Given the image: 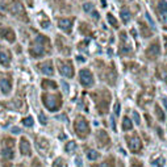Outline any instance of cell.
<instances>
[{"label": "cell", "instance_id": "cell-5", "mask_svg": "<svg viewBox=\"0 0 167 167\" xmlns=\"http://www.w3.org/2000/svg\"><path fill=\"white\" fill-rule=\"evenodd\" d=\"M79 80L84 87H92L95 80H93V75L90 70L87 69H82L79 71Z\"/></svg>", "mask_w": 167, "mask_h": 167}, {"label": "cell", "instance_id": "cell-9", "mask_svg": "<svg viewBox=\"0 0 167 167\" xmlns=\"http://www.w3.org/2000/svg\"><path fill=\"white\" fill-rule=\"evenodd\" d=\"M156 9H158L159 19L163 24H167V1L166 0H158L156 1Z\"/></svg>", "mask_w": 167, "mask_h": 167}, {"label": "cell", "instance_id": "cell-26", "mask_svg": "<svg viewBox=\"0 0 167 167\" xmlns=\"http://www.w3.org/2000/svg\"><path fill=\"white\" fill-rule=\"evenodd\" d=\"M107 20H108V22H109V24H111L113 28H119V22H117L116 17H114L112 13H108V15H107Z\"/></svg>", "mask_w": 167, "mask_h": 167}, {"label": "cell", "instance_id": "cell-29", "mask_svg": "<svg viewBox=\"0 0 167 167\" xmlns=\"http://www.w3.org/2000/svg\"><path fill=\"white\" fill-rule=\"evenodd\" d=\"M153 166L154 167H163L164 166V158H158V159H155V161L153 162Z\"/></svg>", "mask_w": 167, "mask_h": 167}, {"label": "cell", "instance_id": "cell-31", "mask_svg": "<svg viewBox=\"0 0 167 167\" xmlns=\"http://www.w3.org/2000/svg\"><path fill=\"white\" fill-rule=\"evenodd\" d=\"M83 8H84V11H86V12L91 13V12L93 11V4H92V3H86L84 6H83Z\"/></svg>", "mask_w": 167, "mask_h": 167}, {"label": "cell", "instance_id": "cell-25", "mask_svg": "<svg viewBox=\"0 0 167 167\" xmlns=\"http://www.w3.org/2000/svg\"><path fill=\"white\" fill-rule=\"evenodd\" d=\"M57 83L53 80H42V88H51V90H57Z\"/></svg>", "mask_w": 167, "mask_h": 167}, {"label": "cell", "instance_id": "cell-7", "mask_svg": "<svg viewBox=\"0 0 167 167\" xmlns=\"http://www.w3.org/2000/svg\"><path fill=\"white\" fill-rule=\"evenodd\" d=\"M126 143L132 153H138V151H141V149H142L141 138L138 137L137 134H133L132 137H126Z\"/></svg>", "mask_w": 167, "mask_h": 167}, {"label": "cell", "instance_id": "cell-34", "mask_svg": "<svg viewBox=\"0 0 167 167\" xmlns=\"http://www.w3.org/2000/svg\"><path fill=\"white\" fill-rule=\"evenodd\" d=\"M133 119H134V121H135V124H138L140 125V122H141V119H140V116H138V113L137 112H133Z\"/></svg>", "mask_w": 167, "mask_h": 167}, {"label": "cell", "instance_id": "cell-23", "mask_svg": "<svg viewBox=\"0 0 167 167\" xmlns=\"http://www.w3.org/2000/svg\"><path fill=\"white\" fill-rule=\"evenodd\" d=\"M65 150H66V153H74L75 150H76V142H74V141H70V142L66 143V146H65Z\"/></svg>", "mask_w": 167, "mask_h": 167}, {"label": "cell", "instance_id": "cell-35", "mask_svg": "<svg viewBox=\"0 0 167 167\" xmlns=\"http://www.w3.org/2000/svg\"><path fill=\"white\" fill-rule=\"evenodd\" d=\"M40 122L42 125H46V122H48V120H46V116L44 113H40Z\"/></svg>", "mask_w": 167, "mask_h": 167}, {"label": "cell", "instance_id": "cell-19", "mask_svg": "<svg viewBox=\"0 0 167 167\" xmlns=\"http://www.w3.org/2000/svg\"><path fill=\"white\" fill-rule=\"evenodd\" d=\"M120 16H121L122 21L125 22V24H128L130 20V17H132V15H130V11L126 8V7H122L121 8V12H120Z\"/></svg>", "mask_w": 167, "mask_h": 167}, {"label": "cell", "instance_id": "cell-11", "mask_svg": "<svg viewBox=\"0 0 167 167\" xmlns=\"http://www.w3.org/2000/svg\"><path fill=\"white\" fill-rule=\"evenodd\" d=\"M9 63H11V53L3 46H0V65L8 67Z\"/></svg>", "mask_w": 167, "mask_h": 167}, {"label": "cell", "instance_id": "cell-30", "mask_svg": "<svg viewBox=\"0 0 167 167\" xmlns=\"http://www.w3.org/2000/svg\"><path fill=\"white\" fill-rule=\"evenodd\" d=\"M22 124L25 125V126H33V124H34V120H33V117H27V119L22 120Z\"/></svg>", "mask_w": 167, "mask_h": 167}, {"label": "cell", "instance_id": "cell-24", "mask_svg": "<svg viewBox=\"0 0 167 167\" xmlns=\"http://www.w3.org/2000/svg\"><path fill=\"white\" fill-rule=\"evenodd\" d=\"M138 24H140V29H141V33H142L143 37H149V36H151L150 29H147V28H146L145 22H143V21H140Z\"/></svg>", "mask_w": 167, "mask_h": 167}, {"label": "cell", "instance_id": "cell-13", "mask_svg": "<svg viewBox=\"0 0 167 167\" xmlns=\"http://www.w3.org/2000/svg\"><path fill=\"white\" fill-rule=\"evenodd\" d=\"M96 141H98V143L100 146H107V145H109V142H111L108 134H107L104 130H99L98 132V134H96Z\"/></svg>", "mask_w": 167, "mask_h": 167}, {"label": "cell", "instance_id": "cell-17", "mask_svg": "<svg viewBox=\"0 0 167 167\" xmlns=\"http://www.w3.org/2000/svg\"><path fill=\"white\" fill-rule=\"evenodd\" d=\"M40 69L45 75L54 74V69H53V65H51V61H46V62H44V63H41Z\"/></svg>", "mask_w": 167, "mask_h": 167}, {"label": "cell", "instance_id": "cell-27", "mask_svg": "<svg viewBox=\"0 0 167 167\" xmlns=\"http://www.w3.org/2000/svg\"><path fill=\"white\" fill-rule=\"evenodd\" d=\"M37 143H38V147L41 149V150H48L49 147V142L45 140V138H40V140H37Z\"/></svg>", "mask_w": 167, "mask_h": 167}, {"label": "cell", "instance_id": "cell-42", "mask_svg": "<svg viewBox=\"0 0 167 167\" xmlns=\"http://www.w3.org/2000/svg\"><path fill=\"white\" fill-rule=\"evenodd\" d=\"M164 42H166V54H167V37H164Z\"/></svg>", "mask_w": 167, "mask_h": 167}, {"label": "cell", "instance_id": "cell-2", "mask_svg": "<svg viewBox=\"0 0 167 167\" xmlns=\"http://www.w3.org/2000/svg\"><path fill=\"white\" fill-rule=\"evenodd\" d=\"M42 101L45 107L50 112H57L62 105V98L61 95H49V93H44Z\"/></svg>", "mask_w": 167, "mask_h": 167}, {"label": "cell", "instance_id": "cell-39", "mask_svg": "<svg viewBox=\"0 0 167 167\" xmlns=\"http://www.w3.org/2000/svg\"><path fill=\"white\" fill-rule=\"evenodd\" d=\"M12 132H13V133H16V134H17V133H20V132H21V130H20V129H17V128H13V129H12Z\"/></svg>", "mask_w": 167, "mask_h": 167}, {"label": "cell", "instance_id": "cell-8", "mask_svg": "<svg viewBox=\"0 0 167 167\" xmlns=\"http://www.w3.org/2000/svg\"><path fill=\"white\" fill-rule=\"evenodd\" d=\"M146 57H147L149 59H156L159 57V54H161V46H159V42L158 41H154L153 44H150V46H149L147 49H146Z\"/></svg>", "mask_w": 167, "mask_h": 167}, {"label": "cell", "instance_id": "cell-4", "mask_svg": "<svg viewBox=\"0 0 167 167\" xmlns=\"http://www.w3.org/2000/svg\"><path fill=\"white\" fill-rule=\"evenodd\" d=\"M92 98L96 100V105H98L96 108L99 109V112L100 113H105V111L108 109L109 101H111V93L104 91V96H100L96 92V93H92Z\"/></svg>", "mask_w": 167, "mask_h": 167}, {"label": "cell", "instance_id": "cell-28", "mask_svg": "<svg viewBox=\"0 0 167 167\" xmlns=\"http://www.w3.org/2000/svg\"><path fill=\"white\" fill-rule=\"evenodd\" d=\"M155 113H156V116H158V119L161 120V121H164L166 116H164V113L162 112V109L159 108V105H155Z\"/></svg>", "mask_w": 167, "mask_h": 167}, {"label": "cell", "instance_id": "cell-16", "mask_svg": "<svg viewBox=\"0 0 167 167\" xmlns=\"http://www.w3.org/2000/svg\"><path fill=\"white\" fill-rule=\"evenodd\" d=\"M13 142L9 143V146L7 147V146H4V149L1 150V155H3L4 159H13L15 156V153H13Z\"/></svg>", "mask_w": 167, "mask_h": 167}, {"label": "cell", "instance_id": "cell-41", "mask_svg": "<svg viewBox=\"0 0 167 167\" xmlns=\"http://www.w3.org/2000/svg\"><path fill=\"white\" fill-rule=\"evenodd\" d=\"M132 167H142V166H141V164H138V163H133Z\"/></svg>", "mask_w": 167, "mask_h": 167}, {"label": "cell", "instance_id": "cell-18", "mask_svg": "<svg viewBox=\"0 0 167 167\" xmlns=\"http://www.w3.org/2000/svg\"><path fill=\"white\" fill-rule=\"evenodd\" d=\"M11 82H9L8 79H1L0 80V90H1V92L4 93V95H7V93L11 92Z\"/></svg>", "mask_w": 167, "mask_h": 167}, {"label": "cell", "instance_id": "cell-20", "mask_svg": "<svg viewBox=\"0 0 167 167\" xmlns=\"http://www.w3.org/2000/svg\"><path fill=\"white\" fill-rule=\"evenodd\" d=\"M3 37L6 38V40H8L9 42H13L15 38H16V36H15L13 30L12 29H4L3 30Z\"/></svg>", "mask_w": 167, "mask_h": 167}, {"label": "cell", "instance_id": "cell-10", "mask_svg": "<svg viewBox=\"0 0 167 167\" xmlns=\"http://www.w3.org/2000/svg\"><path fill=\"white\" fill-rule=\"evenodd\" d=\"M121 46H120V53L121 55H128L129 53H132V46L129 45V42L126 41V33L121 32Z\"/></svg>", "mask_w": 167, "mask_h": 167}, {"label": "cell", "instance_id": "cell-37", "mask_svg": "<svg viewBox=\"0 0 167 167\" xmlns=\"http://www.w3.org/2000/svg\"><path fill=\"white\" fill-rule=\"evenodd\" d=\"M62 86H63V90H65V92H69V84H67L66 82H62Z\"/></svg>", "mask_w": 167, "mask_h": 167}, {"label": "cell", "instance_id": "cell-21", "mask_svg": "<svg viewBox=\"0 0 167 167\" xmlns=\"http://www.w3.org/2000/svg\"><path fill=\"white\" fill-rule=\"evenodd\" d=\"M87 158L90 159V161H96V159L100 158V153H98L96 150H92V149H90V150L87 151Z\"/></svg>", "mask_w": 167, "mask_h": 167}, {"label": "cell", "instance_id": "cell-14", "mask_svg": "<svg viewBox=\"0 0 167 167\" xmlns=\"http://www.w3.org/2000/svg\"><path fill=\"white\" fill-rule=\"evenodd\" d=\"M58 27L61 28L62 30L70 33L72 28V20L71 19H59L58 20Z\"/></svg>", "mask_w": 167, "mask_h": 167}, {"label": "cell", "instance_id": "cell-36", "mask_svg": "<svg viewBox=\"0 0 167 167\" xmlns=\"http://www.w3.org/2000/svg\"><path fill=\"white\" fill-rule=\"evenodd\" d=\"M120 111H121V104H120L119 101H117V103L114 104V113L119 114V113H120Z\"/></svg>", "mask_w": 167, "mask_h": 167}, {"label": "cell", "instance_id": "cell-43", "mask_svg": "<svg viewBox=\"0 0 167 167\" xmlns=\"http://www.w3.org/2000/svg\"><path fill=\"white\" fill-rule=\"evenodd\" d=\"M101 6L105 7V0H101Z\"/></svg>", "mask_w": 167, "mask_h": 167}, {"label": "cell", "instance_id": "cell-40", "mask_svg": "<svg viewBox=\"0 0 167 167\" xmlns=\"http://www.w3.org/2000/svg\"><path fill=\"white\" fill-rule=\"evenodd\" d=\"M98 167H111V166H108V163H101V164H99Z\"/></svg>", "mask_w": 167, "mask_h": 167}, {"label": "cell", "instance_id": "cell-15", "mask_svg": "<svg viewBox=\"0 0 167 167\" xmlns=\"http://www.w3.org/2000/svg\"><path fill=\"white\" fill-rule=\"evenodd\" d=\"M9 11L13 15H21V13H24V7L19 1H13V3L9 4Z\"/></svg>", "mask_w": 167, "mask_h": 167}, {"label": "cell", "instance_id": "cell-38", "mask_svg": "<svg viewBox=\"0 0 167 167\" xmlns=\"http://www.w3.org/2000/svg\"><path fill=\"white\" fill-rule=\"evenodd\" d=\"M75 163H76L78 166H82V161H80V158H78L76 161H75Z\"/></svg>", "mask_w": 167, "mask_h": 167}, {"label": "cell", "instance_id": "cell-12", "mask_svg": "<svg viewBox=\"0 0 167 167\" xmlns=\"http://www.w3.org/2000/svg\"><path fill=\"white\" fill-rule=\"evenodd\" d=\"M20 151H21L22 155H30V154H32L30 143L25 137H22L21 140H20Z\"/></svg>", "mask_w": 167, "mask_h": 167}, {"label": "cell", "instance_id": "cell-33", "mask_svg": "<svg viewBox=\"0 0 167 167\" xmlns=\"http://www.w3.org/2000/svg\"><path fill=\"white\" fill-rule=\"evenodd\" d=\"M145 17H146V19H147L149 24L151 25V28H153V29H154V28H155V25H154V21H153V19H151V17H150V15H149L147 12H146V13H145Z\"/></svg>", "mask_w": 167, "mask_h": 167}, {"label": "cell", "instance_id": "cell-32", "mask_svg": "<svg viewBox=\"0 0 167 167\" xmlns=\"http://www.w3.org/2000/svg\"><path fill=\"white\" fill-rule=\"evenodd\" d=\"M62 164H63V161H62V158H57L55 162L53 163V167H62Z\"/></svg>", "mask_w": 167, "mask_h": 167}, {"label": "cell", "instance_id": "cell-1", "mask_svg": "<svg viewBox=\"0 0 167 167\" xmlns=\"http://www.w3.org/2000/svg\"><path fill=\"white\" fill-rule=\"evenodd\" d=\"M49 46V40L44 36H37V38L34 40V42L30 46V54L34 58L45 55L46 53V48Z\"/></svg>", "mask_w": 167, "mask_h": 167}, {"label": "cell", "instance_id": "cell-6", "mask_svg": "<svg viewBox=\"0 0 167 167\" xmlns=\"http://www.w3.org/2000/svg\"><path fill=\"white\" fill-rule=\"evenodd\" d=\"M58 69H59V72L61 75L66 78H72L74 76V67H72L71 62L70 61H59L58 62Z\"/></svg>", "mask_w": 167, "mask_h": 167}, {"label": "cell", "instance_id": "cell-22", "mask_svg": "<svg viewBox=\"0 0 167 167\" xmlns=\"http://www.w3.org/2000/svg\"><path fill=\"white\" fill-rule=\"evenodd\" d=\"M133 128V124H132V120L129 119V117H124V120H122V130H130Z\"/></svg>", "mask_w": 167, "mask_h": 167}, {"label": "cell", "instance_id": "cell-3", "mask_svg": "<svg viewBox=\"0 0 167 167\" xmlns=\"http://www.w3.org/2000/svg\"><path fill=\"white\" fill-rule=\"evenodd\" d=\"M74 129H75V133H76L80 138H86L88 134H90V126H88V122L86 121V119L83 116H78L76 119H75Z\"/></svg>", "mask_w": 167, "mask_h": 167}]
</instances>
